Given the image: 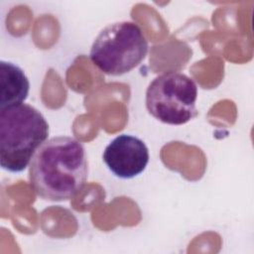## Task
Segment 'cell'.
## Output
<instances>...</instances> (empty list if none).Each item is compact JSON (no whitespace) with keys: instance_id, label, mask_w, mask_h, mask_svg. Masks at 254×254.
Instances as JSON below:
<instances>
[{"instance_id":"cell-1","label":"cell","mask_w":254,"mask_h":254,"mask_svg":"<svg viewBox=\"0 0 254 254\" xmlns=\"http://www.w3.org/2000/svg\"><path fill=\"white\" fill-rule=\"evenodd\" d=\"M88 161L83 145L68 136L47 140L33 156L29 180L38 196L49 201L68 200L84 187Z\"/></svg>"},{"instance_id":"cell-3","label":"cell","mask_w":254,"mask_h":254,"mask_svg":"<svg viewBox=\"0 0 254 254\" xmlns=\"http://www.w3.org/2000/svg\"><path fill=\"white\" fill-rule=\"evenodd\" d=\"M148 54V42L134 22L120 21L104 27L94 39L89 57L108 75H122L138 66Z\"/></svg>"},{"instance_id":"cell-2","label":"cell","mask_w":254,"mask_h":254,"mask_svg":"<svg viewBox=\"0 0 254 254\" xmlns=\"http://www.w3.org/2000/svg\"><path fill=\"white\" fill-rule=\"evenodd\" d=\"M49 124L44 115L26 103L0 109V164L11 173L23 172L47 141Z\"/></svg>"},{"instance_id":"cell-4","label":"cell","mask_w":254,"mask_h":254,"mask_svg":"<svg viewBox=\"0 0 254 254\" xmlns=\"http://www.w3.org/2000/svg\"><path fill=\"white\" fill-rule=\"evenodd\" d=\"M197 86L193 79L179 71L155 77L146 90V107L157 120L183 125L197 114Z\"/></svg>"},{"instance_id":"cell-6","label":"cell","mask_w":254,"mask_h":254,"mask_svg":"<svg viewBox=\"0 0 254 254\" xmlns=\"http://www.w3.org/2000/svg\"><path fill=\"white\" fill-rule=\"evenodd\" d=\"M30 81L17 64L0 61V109L22 104L28 97Z\"/></svg>"},{"instance_id":"cell-5","label":"cell","mask_w":254,"mask_h":254,"mask_svg":"<svg viewBox=\"0 0 254 254\" xmlns=\"http://www.w3.org/2000/svg\"><path fill=\"white\" fill-rule=\"evenodd\" d=\"M149 150L140 138L121 134L104 149L102 159L108 170L117 178L133 179L142 174L149 163Z\"/></svg>"}]
</instances>
